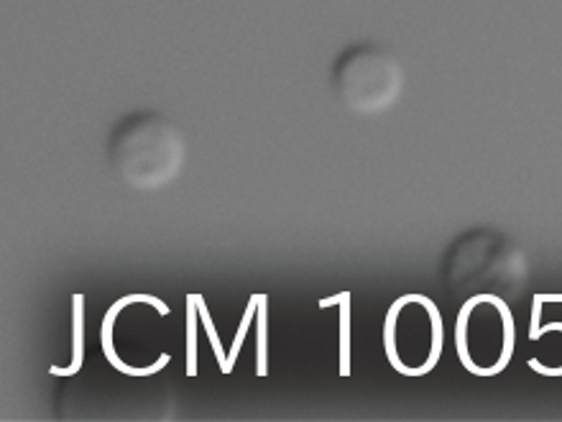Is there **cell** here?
Returning <instances> with one entry per match:
<instances>
[{
	"mask_svg": "<svg viewBox=\"0 0 562 422\" xmlns=\"http://www.w3.org/2000/svg\"><path fill=\"white\" fill-rule=\"evenodd\" d=\"M442 281L452 295H498L514 300L529 285V262L517 241L496 229H475L460 236L442 262Z\"/></svg>",
	"mask_w": 562,
	"mask_h": 422,
	"instance_id": "cell-1",
	"label": "cell"
},
{
	"mask_svg": "<svg viewBox=\"0 0 562 422\" xmlns=\"http://www.w3.org/2000/svg\"><path fill=\"white\" fill-rule=\"evenodd\" d=\"M108 152L123 182L136 190H161L182 171L187 144L182 131L169 119L136 113L113 129Z\"/></svg>",
	"mask_w": 562,
	"mask_h": 422,
	"instance_id": "cell-2",
	"label": "cell"
},
{
	"mask_svg": "<svg viewBox=\"0 0 562 422\" xmlns=\"http://www.w3.org/2000/svg\"><path fill=\"white\" fill-rule=\"evenodd\" d=\"M517 351V320L509 300L498 295L465 297L456 320V354L460 366L479 379L506 371Z\"/></svg>",
	"mask_w": 562,
	"mask_h": 422,
	"instance_id": "cell-3",
	"label": "cell"
},
{
	"mask_svg": "<svg viewBox=\"0 0 562 422\" xmlns=\"http://www.w3.org/2000/svg\"><path fill=\"white\" fill-rule=\"evenodd\" d=\"M384 354L400 377L432 374L445 351V320L432 297L409 292L389 304L384 318Z\"/></svg>",
	"mask_w": 562,
	"mask_h": 422,
	"instance_id": "cell-4",
	"label": "cell"
},
{
	"mask_svg": "<svg viewBox=\"0 0 562 422\" xmlns=\"http://www.w3.org/2000/svg\"><path fill=\"white\" fill-rule=\"evenodd\" d=\"M404 67L384 44L358 42L335 59L330 85L340 103L356 115H381L400 103Z\"/></svg>",
	"mask_w": 562,
	"mask_h": 422,
	"instance_id": "cell-5",
	"label": "cell"
},
{
	"mask_svg": "<svg viewBox=\"0 0 562 422\" xmlns=\"http://www.w3.org/2000/svg\"><path fill=\"white\" fill-rule=\"evenodd\" d=\"M85 295H75L72 297V354H69V364L59 366L52 364L49 374L52 377L67 379V377H77L85 364Z\"/></svg>",
	"mask_w": 562,
	"mask_h": 422,
	"instance_id": "cell-6",
	"label": "cell"
},
{
	"mask_svg": "<svg viewBox=\"0 0 562 422\" xmlns=\"http://www.w3.org/2000/svg\"><path fill=\"white\" fill-rule=\"evenodd\" d=\"M338 304V320H340V377H350V320H353V295L350 292H338L333 297H325L319 300V310L335 308Z\"/></svg>",
	"mask_w": 562,
	"mask_h": 422,
	"instance_id": "cell-7",
	"label": "cell"
},
{
	"mask_svg": "<svg viewBox=\"0 0 562 422\" xmlns=\"http://www.w3.org/2000/svg\"><path fill=\"white\" fill-rule=\"evenodd\" d=\"M256 354H254V371L256 377L269 374V295L259 292V310H256Z\"/></svg>",
	"mask_w": 562,
	"mask_h": 422,
	"instance_id": "cell-8",
	"label": "cell"
},
{
	"mask_svg": "<svg viewBox=\"0 0 562 422\" xmlns=\"http://www.w3.org/2000/svg\"><path fill=\"white\" fill-rule=\"evenodd\" d=\"M200 318V295H187V369L184 374L194 379L200 374L198 369V325Z\"/></svg>",
	"mask_w": 562,
	"mask_h": 422,
	"instance_id": "cell-9",
	"label": "cell"
},
{
	"mask_svg": "<svg viewBox=\"0 0 562 422\" xmlns=\"http://www.w3.org/2000/svg\"><path fill=\"white\" fill-rule=\"evenodd\" d=\"M256 310H259V292H254L251 297H248L244 318H240V325L236 331V338H233V346L228 348V374H233V369H236L240 348H244L248 333H251V325L256 323Z\"/></svg>",
	"mask_w": 562,
	"mask_h": 422,
	"instance_id": "cell-10",
	"label": "cell"
},
{
	"mask_svg": "<svg viewBox=\"0 0 562 422\" xmlns=\"http://www.w3.org/2000/svg\"><path fill=\"white\" fill-rule=\"evenodd\" d=\"M200 318H202V327H205V333L210 338V346H213L215 362H217V366H221V374H223V377H231V374H228V351L223 348L221 338H217V327L213 323V315H210V310H207V300L202 295H200Z\"/></svg>",
	"mask_w": 562,
	"mask_h": 422,
	"instance_id": "cell-11",
	"label": "cell"
}]
</instances>
